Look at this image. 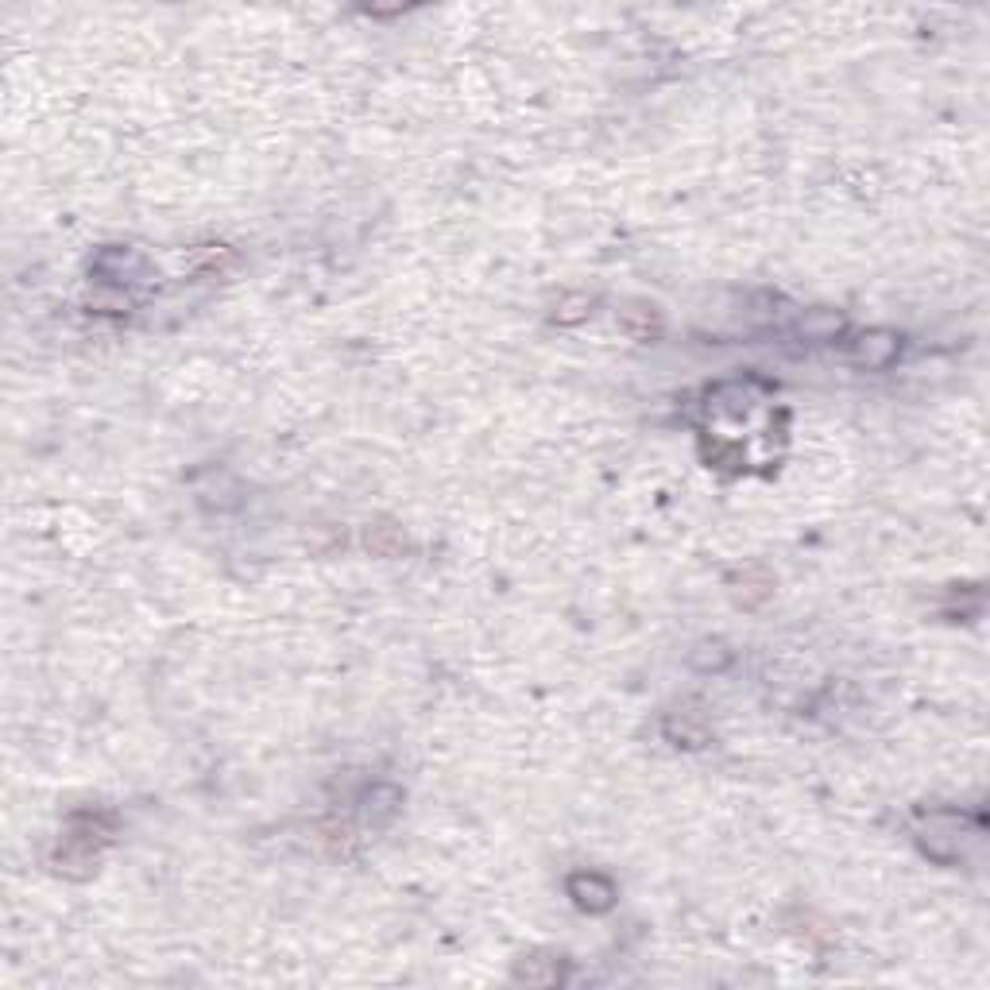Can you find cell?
<instances>
[{"instance_id":"1","label":"cell","mask_w":990,"mask_h":990,"mask_svg":"<svg viewBox=\"0 0 990 990\" xmlns=\"http://www.w3.org/2000/svg\"><path fill=\"white\" fill-rule=\"evenodd\" d=\"M851 364L855 368H863V372H882V368H890L898 356H902V333H894V329H867V333H859L855 341H851Z\"/></svg>"},{"instance_id":"2","label":"cell","mask_w":990,"mask_h":990,"mask_svg":"<svg viewBox=\"0 0 990 990\" xmlns=\"http://www.w3.org/2000/svg\"><path fill=\"white\" fill-rule=\"evenodd\" d=\"M569 898L581 905L584 913H608L615 905V886L612 878H604V874L596 871H577L569 874Z\"/></svg>"},{"instance_id":"3","label":"cell","mask_w":990,"mask_h":990,"mask_svg":"<svg viewBox=\"0 0 990 990\" xmlns=\"http://www.w3.org/2000/svg\"><path fill=\"white\" fill-rule=\"evenodd\" d=\"M144 267H147L144 256L132 252V248H101V256L93 260V271H97L105 283H113V287H124V283L140 279Z\"/></svg>"},{"instance_id":"4","label":"cell","mask_w":990,"mask_h":990,"mask_svg":"<svg viewBox=\"0 0 990 990\" xmlns=\"http://www.w3.org/2000/svg\"><path fill=\"white\" fill-rule=\"evenodd\" d=\"M797 337L801 341H836L840 333L847 329V318L840 310H828V306H813V310H805L801 318H797Z\"/></svg>"},{"instance_id":"5","label":"cell","mask_w":990,"mask_h":990,"mask_svg":"<svg viewBox=\"0 0 990 990\" xmlns=\"http://www.w3.org/2000/svg\"><path fill=\"white\" fill-rule=\"evenodd\" d=\"M731 584H743V588H731L735 592V600L743 604V608H758V604H766L770 600V592H774V577L766 573V569H758L751 565L747 573H739V577H731Z\"/></svg>"},{"instance_id":"6","label":"cell","mask_w":990,"mask_h":990,"mask_svg":"<svg viewBox=\"0 0 990 990\" xmlns=\"http://www.w3.org/2000/svg\"><path fill=\"white\" fill-rule=\"evenodd\" d=\"M623 329H627V337H635V341H654L658 333H662V318H658V310L650 306V302H631L623 314Z\"/></svg>"},{"instance_id":"7","label":"cell","mask_w":990,"mask_h":990,"mask_svg":"<svg viewBox=\"0 0 990 990\" xmlns=\"http://www.w3.org/2000/svg\"><path fill=\"white\" fill-rule=\"evenodd\" d=\"M399 805H403V793L399 786H387V782H379L364 793V816L372 820V824H387L391 816L399 813Z\"/></svg>"},{"instance_id":"8","label":"cell","mask_w":990,"mask_h":990,"mask_svg":"<svg viewBox=\"0 0 990 990\" xmlns=\"http://www.w3.org/2000/svg\"><path fill=\"white\" fill-rule=\"evenodd\" d=\"M368 550L379 557H399L407 550V538H403V530L391 523H376L368 526Z\"/></svg>"},{"instance_id":"9","label":"cell","mask_w":990,"mask_h":990,"mask_svg":"<svg viewBox=\"0 0 990 990\" xmlns=\"http://www.w3.org/2000/svg\"><path fill=\"white\" fill-rule=\"evenodd\" d=\"M689 662H693L697 670H704V673H720V670H728L731 650L724 646V642H716V639L697 642V646L689 650Z\"/></svg>"},{"instance_id":"10","label":"cell","mask_w":990,"mask_h":990,"mask_svg":"<svg viewBox=\"0 0 990 990\" xmlns=\"http://www.w3.org/2000/svg\"><path fill=\"white\" fill-rule=\"evenodd\" d=\"M666 735L677 739V743H685V747H704L708 743V728H704V720H693V716H670L666 720Z\"/></svg>"},{"instance_id":"11","label":"cell","mask_w":990,"mask_h":990,"mask_svg":"<svg viewBox=\"0 0 990 990\" xmlns=\"http://www.w3.org/2000/svg\"><path fill=\"white\" fill-rule=\"evenodd\" d=\"M592 306H596V298L592 294H565L561 302H557V310H554V321L557 325H577V321H584L588 314H592Z\"/></svg>"}]
</instances>
